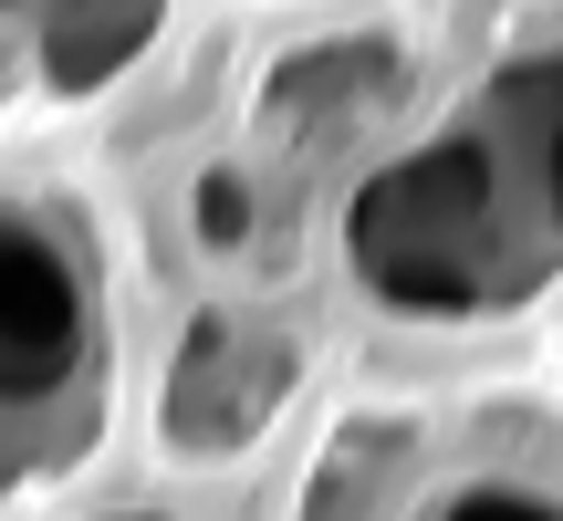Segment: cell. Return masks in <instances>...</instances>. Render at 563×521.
<instances>
[{"label": "cell", "mask_w": 563, "mask_h": 521, "mask_svg": "<svg viewBox=\"0 0 563 521\" xmlns=\"http://www.w3.org/2000/svg\"><path fill=\"white\" fill-rule=\"evenodd\" d=\"M84 344V302L74 271L32 241V230H0V397L21 386H53Z\"/></svg>", "instance_id": "obj_1"}, {"label": "cell", "mask_w": 563, "mask_h": 521, "mask_svg": "<svg viewBox=\"0 0 563 521\" xmlns=\"http://www.w3.org/2000/svg\"><path fill=\"white\" fill-rule=\"evenodd\" d=\"M449 521H563V511H543V501H511V490H481V501H460Z\"/></svg>", "instance_id": "obj_2"}]
</instances>
